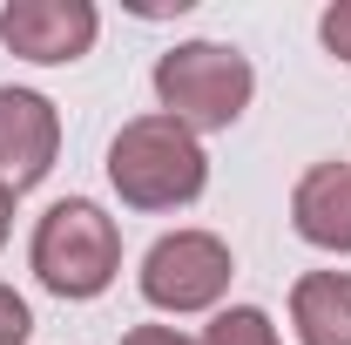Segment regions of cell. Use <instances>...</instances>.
<instances>
[{
	"label": "cell",
	"instance_id": "6da1fadb",
	"mask_svg": "<svg viewBox=\"0 0 351 345\" xmlns=\"http://www.w3.org/2000/svg\"><path fill=\"white\" fill-rule=\"evenodd\" d=\"M34 258H41V278L54 285V291L88 298V291H101V285H108V264H115V230L101 223V210H95V203H61V210H47Z\"/></svg>",
	"mask_w": 351,
	"mask_h": 345
},
{
	"label": "cell",
	"instance_id": "7a4b0ae2",
	"mask_svg": "<svg viewBox=\"0 0 351 345\" xmlns=\"http://www.w3.org/2000/svg\"><path fill=\"white\" fill-rule=\"evenodd\" d=\"M115 183L135 203H169V197H189L203 183V156L189 149V135L176 122H142L115 142Z\"/></svg>",
	"mask_w": 351,
	"mask_h": 345
},
{
	"label": "cell",
	"instance_id": "3957f363",
	"mask_svg": "<svg viewBox=\"0 0 351 345\" xmlns=\"http://www.w3.org/2000/svg\"><path fill=\"white\" fill-rule=\"evenodd\" d=\"M243 61L237 54H223V47H182L162 61V95H169L176 109H189L196 122H230L237 115V102H243Z\"/></svg>",
	"mask_w": 351,
	"mask_h": 345
},
{
	"label": "cell",
	"instance_id": "277c9868",
	"mask_svg": "<svg viewBox=\"0 0 351 345\" xmlns=\"http://www.w3.org/2000/svg\"><path fill=\"white\" fill-rule=\"evenodd\" d=\"M230 278V258H223L210 237H169L149 251V298L156 304H203L217 298V285Z\"/></svg>",
	"mask_w": 351,
	"mask_h": 345
},
{
	"label": "cell",
	"instance_id": "5b68a950",
	"mask_svg": "<svg viewBox=\"0 0 351 345\" xmlns=\"http://www.w3.org/2000/svg\"><path fill=\"white\" fill-rule=\"evenodd\" d=\"M0 34L21 47L27 61H68V54L88 47L95 14H88V7H14V14L0 21Z\"/></svg>",
	"mask_w": 351,
	"mask_h": 345
},
{
	"label": "cell",
	"instance_id": "8992f818",
	"mask_svg": "<svg viewBox=\"0 0 351 345\" xmlns=\"http://www.w3.org/2000/svg\"><path fill=\"white\" fill-rule=\"evenodd\" d=\"M298 230L311 244H345L351 251V170H317L298 197Z\"/></svg>",
	"mask_w": 351,
	"mask_h": 345
},
{
	"label": "cell",
	"instance_id": "52a82bcc",
	"mask_svg": "<svg viewBox=\"0 0 351 345\" xmlns=\"http://www.w3.org/2000/svg\"><path fill=\"white\" fill-rule=\"evenodd\" d=\"M304 345H351V278H311L298 291Z\"/></svg>",
	"mask_w": 351,
	"mask_h": 345
},
{
	"label": "cell",
	"instance_id": "ba28073f",
	"mask_svg": "<svg viewBox=\"0 0 351 345\" xmlns=\"http://www.w3.org/2000/svg\"><path fill=\"white\" fill-rule=\"evenodd\" d=\"M210 345H270V325H263L257 311H230V318H217Z\"/></svg>",
	"mask_w": 351,
	"mask_h": 345
},
{
	"label": "cell",
	"instance_id": "9c48e42d",
	"mask_svg": "<svg viewBox=\"0 0 351 345\" xmlns=\"http://www.w3.org/2000/svg\"><path fill=\"white\" fill-rule=\"evenodd\" d=\"M21 339H27V311H21V298L0 291V345H21Z\"/></svg>",
	"mask_w": 351,
	"mask_h": 345
},
{
	"label": "cell",
	"instance_id": "30bf717a",
	"mask_svg": "<svg viewBox=\"0 0 351 345\" xmlns=\"http://www.w3.org/2000/svg\"><path fill=\"white\" fill-rule=\"evenodd\" d=\"M324 41H331V47H338V54L351 61V7H338V14H324Z\"/></svg>",
	"mask_w": 351,
	"mask_h": 345
},
{
	"label": "cell",
	"instance_id": "8fae6325",
	"mask_svg": "<svg viewBox=\"0 0 351 345\" xmlns=\"http://www.w3.org/2000/svg\"><path fill=\"white\" fill-rule=\"evenodd\" d=\"M129 345H182V339H176V332H135Z\"/></svg>",
	"mask_w": 351,
	"mask_h": 345
},
{
	"label": "cell",
	"instance_id": "7c38bea8",
	"mask_svg": "<svg viewBox=\"0 0 351 345\" xmlns=\"http://www.w3.org/2000/svg\"><path fill=\"white\" fill-rule=\"evenodd\" d=\"M0 210H7V197H0ZM0 230H7V223H0Z\"/></svg>",
	"mask_w": 351,
	"mask_h": 345
}]
</instances>
